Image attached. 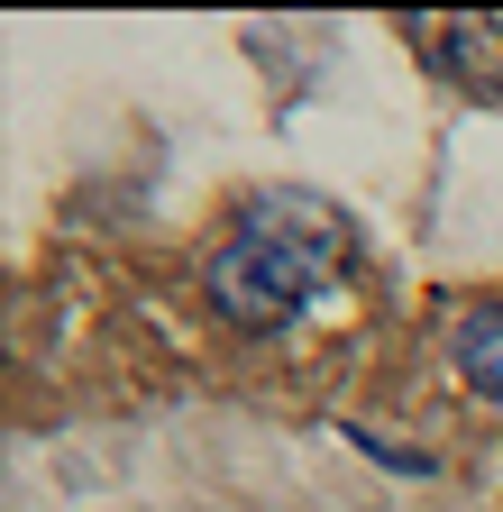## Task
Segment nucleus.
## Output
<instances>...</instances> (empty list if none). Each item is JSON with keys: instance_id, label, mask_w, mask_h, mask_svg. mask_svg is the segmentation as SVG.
<instances>
[{"instance_id": "obj_1", "label": "nucleus", "mask_w": 503, "mask_h": 512, "mask_svg": "<svg viewBox=\"0 0 503 512\" xmlns=\"http://www.w3.org/2000/svg\"><path fill=\"white\" fill-rule=\"evenodd\" d=\"M339 266V220L311 211V202H266L247 220L220 256H211V302L247 330H266V320L302 311V293Z\"/></svg>"}, {"instance_id": "obj_3", "label": "nucleus", "mask_w": 503, "mask_h": 512, "mask_svg": "<svg viewBox=\"0 0 503 512\" xmlns=\"http://www.w3.org/2000/svg\"><path fill=\"white\" fill-rule=\"evenodd\" d=\"M458 375L476 384V394L503 403V302H485V311L458 320Z\"/></svg>"}, {"instance_id": "obj_2", "label": "nucleus", "mask_w": 503, "mask_h": 512, "mask_svg": "<svg viewBox=\"0 0 503 512\" xmlns=\"http://www.w3.org/2000/svg\"><path fill=\"white\" fill-rule=\"evenodd\" d=\"M439 64L476 92H503V19H449L439 28Z\"/></svg>"}]
</instances>
